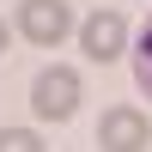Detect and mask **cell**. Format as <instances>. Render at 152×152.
<instances>
[{"instance_id":"obj_1","label":"cell","mask_w":152,"mask_h":152,"mask_svg":"<svg viewBox=\"0 0 152 152\" xmlns=\"http://www.w3.org/2000/svg\"><path fill=\"white\" fill-rule=\"evenodd\" d=\"M79 97H85V85H79L73 67H43L37 85H31V110L43 122H67L73 110H79Z\"/></svg>"},{"instance_id":"obj_2","label":"cell","mask_w":152,"mask_h":152,"mask_svg":"<svg viewBox=\"0 0 152 152\" xmlns=\"http://www.w3.org/2000/svg\"><path fill=\"white\" fill-rule=\"evenodd\" d=\"M18 31L37 49H61V37L73 31V6L67 0H18Z\"/></svg>"},{"instance_id":"obj_3","label":"cell","mask_w":152,"mask_h":152,"mask_svg":"<svg viewBox=\"0 0 152 152\" xmlns=\"http://www.w3.org/2000/svg\"><path fill=\"white\" fill-rule=\"evenodd\" d=\"M97 146L104 152H146L152 146V122L134 104H116V110H104V122H97Z\"/></svg>"},{"instance_id":"obj_4","label":"cell","mask_w":152,"mask_h":152,"mask_svg":"<svg viewBox=\"0 0 152 152\" xmlns=\"http://www.w3.org/2000/svg\"><path fill=\"white\" fill-rule=\"evenodd\" d=\"M79 43L91 61H116L122 49H128V18L122 12H91V18L79 24Z\"/></svg>"},{"instance_id":"obj_5","label":"cell","mask_w":152,"mask_h":152,"mask_svg":"<svg viewBox=\"0 0 152 152\" xmlns=\"http://www.w3.org/2000/svg\"><path fill=\"white\" fill-rule=\"evenodd\" d=\"M134 85L152 97V18H146V31H140V43H134Z\"/></svg>"},{"instance_id":"obj_6","label":"cell","mask_w":152,"mask_h":152,"mask_svg":"<svg viewBox=\"0 0 152 152\" xmlns=\"http://www.w3.org/2000/svg\"><path fill=\"white\" fill-rule=\"evenodd\" d=\"M0 152H43V140L31 128H0Z\"/></svg>"},{"instance_id":"obj_7","label":"cell","mask_w":152,"mask_h":152,"mask_svg":"<svg viewBox=\"0 0 152 152\" xmlns=\"http://www.w3.org/2000/svg\"><path fill=\"white\" fill-rule=\"evenodd\" d=\"M0 55H6V18H0Z\"/></svg>"}]
</instances>
